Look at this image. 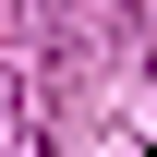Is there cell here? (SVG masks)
Instances as JSON below:
<instances>
[{
    "instance_id": "cell-1",
    "label": "cell",
    "mask_w": 157,
    "mask_h": 157,
    "mask_svg": "<svg viewBox=\"0 0 157 157\" xmlns=\"http://www.w3.org/2000/svg\"><path fill=\"white\" fill-rule=\"evenodd\" d=\"M0 157H36V133H24V85L0 73Z\"/></svg>"
}]
</instances>
